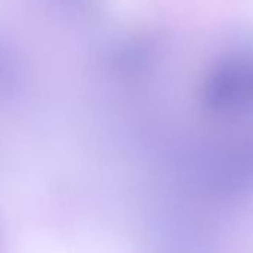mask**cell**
<instances>
[{
  "mask_svg": "<svg viewBox=\"0 0 253 253\" xmlns=\"http://www.w3.org/2000/svg\"><path fill=\"white\" fill-rule=\"evenodd\" d=\"M206 101L219 113H237L253 104V63L229 57L209 75Z\"/></svg>",
  "mask_w": 253,
  "mask_h": 253,
  "instance_id": "6da1fadb",
  "label": "cell"
}]
</instances>
